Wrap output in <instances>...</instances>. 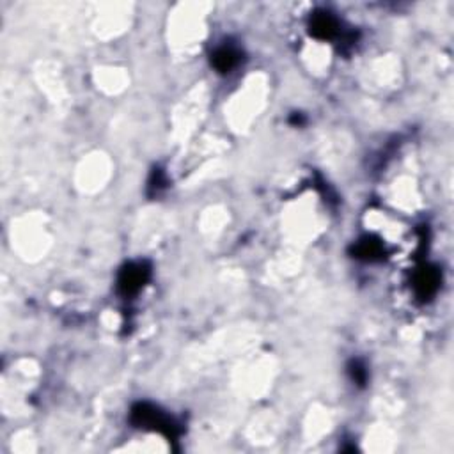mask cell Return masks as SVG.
Here are the masks:
<instances>
[{"label": "cell", "mask_w": 454, "mask_h": 454, "mask_svg": "<svg viewBox=\"0 0 454 454\" xmlns=\"http://www.w3.org/2000/svg\"><path fill=\"white\" fill-rule=\"evenodd\" d=\"M131 421L141 428L158 429L169 436L174 435V424L171 422V419L165 417L160 410L148 405V403H138L131 408Z\"/></svg>", "instance_id": "1"}, {"label": "cell", "mask_w": 454, "mask_h": 454, "mask_svg": "<svg viewBox=\"0 0 454 454\" xmlns=\"http://www.w3.org/2000/svg\"><path fill=\"white\" fill-rule=\"evenodd\" d=\"M149 266L145 263H130L127 264L119 273V280H117V286H119V291L124 294V297H131V294L138 293V291L144 287V284L148 283L149 279Z\"/></svg>", "instance_id": "2"}, {"label": "cell", "mask_w": 454, "mask_h": 454, "mask_svg": "<svg viewBox=\"0 0 454 454\" xmlns=\"http://www.w3.org/2000/svg\"><path fill=\"white\" fill-rule=\"evenodd\" d=\"M440 286V272L435 266H422L413 279V287H415V294L421 300H428L433 294L439 291Z\"/></svg>", "instance_id": "3"}, {"label": "cell", "mask_w": 454, "mask_h": 454, "mask_svg": "<svg viewBox=\"0 0 454 454\" xmlns=\"http://www.w3.org/2000/svg\"><path fill=\"white\" fill-rule=\"evenodd\" d=\"M311 34L318 39H332L339 32V22L330 13L320 11L311 18L309 23Z\"/></svg>", "instance_id": "4"}, {"label": "cell", "mask_w": 454, "mask_h": 454, "mask_svg": "<svg viewBox=\"0 0 454 454\" xmlns=\"http://www.w3.org/2000/svg\"><path fill=\"white\" fill-rule=\"evenodd\" d=\"M240 52L235 46H222L212 56V64L220 73H229L233 67L238 66Z\"/></svg>", "instance_id": "5"}, {"label": "cell", "mask_w": 454, "mask_h": 454, "mask_svg": "<svg viewBox=\"0 0 454 454\" xmlns=\"http://www.w3.org/2000/svg\"><path fill=\"white\" fill-rule=\"evenodd\" d=\"M382 252H384V249H382L380 242H375V240H361V242L354 247V254L358 259H380Z\"/></svg>", "instance_id": "6"}, {"label": "cell", "mask_w": 454, "mask_h": 454, "mask_svg": "<svg viewBox=\"0 0 454 454\" xmlns=\"http://www.w3.org/2000/svg\"><path fill=\"white\" fill-rule=\"evenodd\" d=\"M348 372H350V378L355 384L364 387L365 382H368V369L361 361H351L350 365H348Z\"/></svg>", "instance_id": "7"}, {"label": "cell", "mask_w": 454, "mask_h": 454, "mask_svg": "<svg viewBox=\"0 0 454 454\" xmlns=\"http://www.w3.org/2000/svg\"><path fill=\"white\" fill-rule=\"evenodd\" d=\"M165 176H164V172L160 171V169H155V172H153V178H151V181H149V188H151V190H160V188H164L165 186Z\"/></svg>", "instance_id": "8"}]
</instances>
